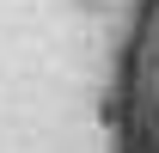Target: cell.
Segmentation results:
<instances>
[{
    "label": "cell",
    "mask_w": 159,
    "mask_h": 153,
    "mask_svg": "<svg viewBox=\"0 0 159 153\" xmlns=\"http://www.w3.org/2000/svg\"><path fill=\"white\" fill-rule=\"evenodd\" d=\"M153 86H159V61H153Z\"/></svg>",
    "instance_id": "cell-1"
}]
</instances>
